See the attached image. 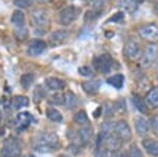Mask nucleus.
I'll return each instance as SVG.
<instances>
[{"label":"nucleus","instance_id":"obj_1","mask_svg":"<svg viewBox=\"0 0 158 157\" xmlns=\"http://www.w3.org/2000/svg\"><path fill=\"white\" fill-rule=\"evenodd\" d=\"M59 147V137L56 133L45 132L38 136L35 150L39 153H50L56 151Z\"/></svg>","mask_w":158,"mask_h":157},{"label":"nucleus","instance_id":"obj_2","mask_svg":"<svg viewBox=\"0 0 158 157\" xmlns=\"http://www.w3.org/2000/svg\"><path fill=\"white\" fill-rule=\"evenodd\" d=\"M31 20L35 31H45L51 23L50 12L45 9H36L31 13Z\"/></svg>","mask_w":158,"mask_h":157},{"label":"nucleus","instance_id":"obj_3","mask_svg":"<svg viewBox=\"0 0 158 157\" xmlns=\"http://www.w3.org/2000/svg\"><path fill=\"white\" fill-rule=\"evenodd\" d=\"M114 59L109 54H100L93 58V65L97 72L108 74L114 68Z\"/></svg>","mask_w":158,"mask_h":157},{"label":"nucleus","instance_id":"obj_4","mask_svg":"<svg viewBox=\"0 0 158 157\" xmlns=\"http://www.w3.org/2000/svg\"><path fill=\"white\" fill-rule=\"evenodd\" d=\"M80 13V7L74 6V4L63 7L59 13V22L62 25L68 27V25L72 24L73 22H75L77 20Z\"/></svg>","mask_w":158,"mask_h":157},{"label":"nucleus","instance_id":"obj_5","mask_svg":"<svg viewBox=\"0 0 158 157\" xmlns=\"http://www.w3.org/2000/svg\"><path fill=\"white\" fill-rule=\"evenodd\" d=\"M21 155V146L16 139L7 138L1 149L2 157H19Z\"/></svg>","mask_w":158,"mask_h":157},{"label":"nucleus","instance_id":"obj_6","mask_svg":"<svg viewBox=\"0 0 158 157\" xmlns=\"http://www.w3.org/2000/svg\"><path fill=\"white\" fill-rule=\"evenodd\" d=\"M124 55L129 58L130 60H137L140 57H142V49L136 40L129 39L124 44Z\"/></svg>","mask_w":158,"mask_h":157},{"label":"nucleus","instance_id":"obj_7","mask_svg":"<svg viewBox=\"0 0 158 157\" xmlns=\"http://www.w3.org/2000/svg\"><path fill=\"white\" fill-rule=\"evenodd\" d=\"M138 34L142 39L147 41L155 43L158 41V25L157 24H148L140 27L138 30Z\"/></svg>","mask_w":158,"mask_h":157},{"label":"nucleus","instance_id":"obj_8","mask_svg":"<svg viewBox=\"0 0 158 157\" xmlns=\"http://www.w3.org/2000/svg\"><path fill=\"white\" fill-rule=\"evenodd\" d=\"M158 50L157 47L154 43H151L147 47L146 51L143 52L141 57V64L144 68H150L155 63L157 59Z\"/></svg>","mask_w":158,"mask_h":157},{"label":"nucleus","instance_id":"obj_9","mask_svg":"<svg viewBox=\"0 0 158 157\" xmlns=\"http://www.w3.org/2000/svg\"><path fill=\"white\" fill-rule=\"evenodd\" d=\"M114 132L117 134L119 138L122 140V143L131 140L132 138V132L129 123L126 120H119L114 125Z\"/></svg>","mask_w":158,"mask_h":157},{"label":"nucleus","instance_id":"obj_10","mask_svg":"<svg viewBox=\"0 0 158 157\" xmlns=\"http://www.w3.org/2000/svg\"><path fill=\"white\" fill-rule=\"evenodd\" d=\"M48 48V43L42 39H33L27 47V55L31 57H37L41 55Z\"/></svg>","mask_w":158,"mask_h":157},{"label":"nucleus","instance_id":"obj_11","mask_svg":"<svg viewBox=\"0 0 158 157\" xmlns=\"http://www.w3.org/2000/svg\"><path fill=\"white\" fill-rule=\"evenodd\" d=\"M69 37H70V33L67 30H57L51 34L50 42L53 47H56V45H60L67 42Z\"/></svg>","mask_w":158,"mask_h":157},{"label":"nucleus","instance_id":"obj_12","mask_svg":"<svg viewBox=\"0 0 158 157\" xmlns=\"http://www.w3.org/2000/svg\"><path fill=\"white\" fill-rule=\"evenodd\" d=\"M134 125H135V130L138 135L140 136H144L149 133L150 130V123L143 116H136L134 120Z\"/></svg>","mask_w":158,"mask_h":157},{"label":"nucleus","instance_id":"obj_13","mask_svg":"<svg viewBox=\"0 0 158 157\" xmlns=\"http://www.w3.org/2000/svg\"><path fill=\"white\" fill-rule=\"evenodd\" d=\"M33 120V116L32 114L29 112H20L16 115V118H15V123H16L17 128L20 129V130H23V129H27V126L31 125Z\"/></svg>","mask_w":158,"mask_h":157},{"label":"nucleus","instance_id":"obj_14","mask_svg":"<svg viewBox=\"0 0 158 157\" xmlns=\"http://www.w3.org/2000/svg\"><path fill=\"white\" fill-rule=\"evenodd\" d=\"M100 87H101V81L98 79L97 80L96 79L88 80V81H83L82 83H81V88H82V90L89 95L97 94Z\"/></svg>","mask_w":158,"mask_h":157},{"label":"nucleus","instance_id":"obj_15","mask_svg":"<svg viewBox=\"0 0 158 157\" xmlns=\"http://www.w3.org/2000/svg\"><path fill=\"white\" fill-rule=\"evenodd\" d=\"M11 23L14 25V27H16V29L25 27V14L22 10L16 9L12 12Z\"/></svg>","mask_w":158,"mask_h":157},{"label":"nucleus","instance_id":"obj_16","mask_svg":"<svg viewBox=\"0 0 158 157\" xmlns=\"http://www.w3.org/2000/svg\"><path fill=\"white\" fill-rule=\"evenodd\" d=\"M45 85L49 90H52V91H61L65 88L67 83L63 79L61 78H58V77H48L45 79Z\"/></svg>","mask_w":158,"mask_h":157},{"label":"nucleus","instance_id":"obj_17","mask_svg":"<svg viewBox=\"0 0 158 157\" xmlns=\"http://www.w3.org/2000/svg\"><path fill=\"white\" fill-rule=\"evenodd\" d=\"M139 0H119L118 1L119 7L129 14H133L136 12L139 7Z\"/></svg>","mask_w":158,"mask_h":157},{"label":"nucleus","instance_id":"obj_18","mask_svg":"<svg viewBox=\"0 0 158 157\" xmlns=\"http://www.w3.org/2000/svg\"><path fill=\"white\" fill-rule=\"evenodd\" d=\"M94 135V131L93 128L90 125H85L83 126L82 128L79 130V138H80L81 143H85V145H88V143H91L92 138H93Z\"/></svg>","mask_w":158,"mask_h":157},{"label":"nucleus","instance_id":"obj_19","mask_svg":"<svg viewBox=\"0 0 158 157\" xmlns=\"http://www.w3.org/2000/svg\"><path fill=\"white\" fill-rule=\"evenodd\" d=\"M142 147L150 155L155 157L158 156V140H156V139H144L142 141Z\"/></svg>","mask_w":158,"mask_h":157},{"label":"nucleus","instance_id":"obj_20","mask_svg":"<svg viewBox=\"0 0 158 157\" xmlns=\"http://www.w3.org/2000/svg\"><path fill=\"white\" fill-rule=\"evenodd\" d=\"M30 105V99L24 95H16L12 99V107L15 110H21L22 108H27Z\"/></svg>","mask_w":158,"mask_h":157},{"label":"nucleus","instance_id":"obj_21","mask_svg":"<svg viewBox=\"0 0 158 157\" xmlns=\"http://www.w3.org/2000/svg\"><path fill=\"white\" fill-rule=\"evenodd\" d=\"M64 105L69 110H74L78 105V98L71 91L64 93Z\"/></svg>","mask_w":158,"mask_h":157},{"label":"nucleus","instance_id":"obj_22","mask_svg":"<svg viewBox=\"0 0 158 157\" xmlns=\"http://www.w3.org/2000/svg\"><path fill=\"white\" fill-rule=\"evenodd\" d=\"M106 82L110 85H112L113 88L117 89V90H120L123 87V82H124V76L122 74H115L111 77H109L106 79Z\"/></svg>","mask_w":158,"mask_h":157},{"label":"nucleus","instance_id":"obj_23","mask_svg":"<svg viewBox=\"0 0 158 157\" xmlns=\"http://www.w3.org/2000/svg\"><path fill=\"white\" fill-rule=\"evenodd\" d=\"M45 115L53 122H61L63 120L61 113L55 108H48L47 111H45Z\"/></svg>","mask_w":158,"mask_h":157},{"label":"nucleus","instance_id":"obj_24","mask_svg":"<svg viewBox=\"0 0 158 157\" xmlns=\"http://www.w3.org/2000/svg\"><path fill=\"white\" fill-rule=\"evenodd\" d=\"M146 100L148 105L153 108H158V87L153 88L147 94Z\"/></svg>","mask_w":158,"mask_h":157},{"label":"nucleus","instance_id":"obj_25","mask_svg":"<svg viewBox=\"0 0 158 157\" xmlns=\"http://www.w3.org/2000/svg\"><path fill=\"white\" fill-rule=\"evenodd\" d=\"M73 120L75 123L80 125V126H85V125H89V123H90V119H89L88 114H86L85 111H83V110L78 111V112L74 115Z\"/></svg>","mask_w":158,"mask_h":157},{"label":"nucleus","instance_id":"obj_26","mask_svg":"<svg viewBox=\"0 0 158 157\" xmlns=\"http://www.w3.org/2000/svg\"><path fill=\"white\" fill-rule=\"evenodd\" d=\"M35 81V75L32 73H25L20 77V85L24 90H27L32 87V85Z\"/></svg>","mask_w":158,"mask_h":157},{"label":"nucleus","instance_id":"obj_27","mask_svg":"<svg viewBox=\"0 0 158 157\" xmlns=\"http://www.w3.org/2000/svg\"><path fill=\"white\" fill-rule=\"evenodd\" d=\"M132 100H133L134 105L136 107V109L139 111V112H141V113H147L148 112V105H147L146 101L142 99L140 96L134 95L133 98H132Z\"/></svg>","mask_w":158,"mask_h":157},{"label":"nucleus","instance_id":"obj_28","mask_svg":"<svg viewBox=\"0 0 158 157\" xmlns=\"http://www.w3.org/2000/svg\"><path fill=\"white\" fill-rule=\"evenodd\" d=\"M13 3L17 9L24 10L32 6L34 3V0H13Z\"/></svg>","mask_w":158,"mask_h":157},{"label":"nucleus","instance_id":"obj_29","mask_svg":"<svg viewBox=\"0 0 158 157\" xmlns=\"http://www.w3.org/2000/svg\"><path fill=\"white\" fill-rule=\"evenodd\" d=\"M49 101L52 105H64V94H61V93H55L54 95L51 96Z\"/></svg>","mask_w":158,"mask_h":157},{"label":"nucleus","instance_id":"obj_30","mask_svg":"<svg viewBox=\"0 0 158 157\" xmlns=\"http://www.w3.org/2000/svg\"><path fill=\"white\" fill-rule=\"evenodd\" d=\"M33 96H34V100L36 101V102H39L40 100H42L43 98L45 97V92L42 90V88L40 87V85H38L35 89L34 93H33Z\"/></svg>","mask_w":158,"mask_h":157},{"label":"nucleus","instance_id":"obj_31","mask_svg":"<svg viewBox=\"0 0 158 157\" xmlns=\"http://www.w3.org/2000/svg\"><path fill=\"white\" fill-rule=\"evenodd\" d=\"M27 35H29V32H27V29L25 27H18V29H16V31H15V36L18 40H24L25 38L27 37Z\"/></svg>","mask_w":158,"mask_h":157},{"label":"nucleus","instance_id":"obj_32","mask_svg":"<svg viewBox=\"0 0 158 157\" xmlns=\"http://www.w3.org/2000/svg\"><path fill=\"white\" fill-rule=\"evenodd\" d=\"M78 73L81 76H85V77H92L93 76V70L91 69L88 65H83V67H80L78 69Z\"/></svg>","mask_w":158,"mask_h":157},{"label":"nucleus","instance_id":"obj_33","mask_svg":"<svg viewBox=\"0 0 158 157\" xmlns=\"http://www.w3.org/2000/svg\"><path fill=\"white\" fill-rule=\"evenodd\" d=\"M128 157H143V155H142L141 151H140L136 146H132L131 148H130Z\"/></svg>","mask_w":158,"mask_h":157},{"label":"nucleus","instance_id":"obj_34","mask_svg":"<svg viewBox=\"0 0 158 157\" xmlns=\"http://www.w3.org/2000/svg\"><path fill=\"white\" fill-rule=\"evenodd\" d=\"M124 18V16H123V13H117V14L115 15V16H113V17H111V18L109 19V22L110 21H114V22H116V23H120V22L123 20Z\"/></svg>","mask_w":158,"mask_h":157},{"label":"nucleus","instance_id":"obj_35","mask_svg":"<svg viewBox=\"0 0 158 157\" xmlns=\"http://www.w3.org/2000/svg\"><path fill=\"white\" fill-rule=\"evenodd\" d=\"M151 125H152V129H153V131H154V133L156 134V135H158V115L153 117Z\"/></svg>","mask_w":158,"mask_h":157},{"label":"nucleus","instance_id":"obj_36","mask_svg":"<svg viewBox=\"0 0 158 157\" xmlns=\"http://www.w3.org/2000/svg\"><path fill=\"white\" fill-rule=\"evenodd\" d=\"M35 1L39 2V3H47V2H49L50 0H35Z\"/></svg>","mask_w":158,"mask_h":157},{"label":"nucleus","instance_id":"obj_37","mask_svg":"<svg viewBox=\"0 0 158 157\" xmlns=\"http://www.w3.org/2000/svg\"><path fill=\"white\" fill-rule=\"evenodd\" d=\"M112 157H121V155H120V154L115 153V152H114V153H113V155H112Z\"/></svg>","mask_w":158,"mask_h":157},{"label":"nucleus","instance_id":"obj_38","mask_svg":"<svg viewBox=\"0 0 158 157\" xmlns=\"http://www.w3.org/2000/svg\"><path fill=\"white\" fill-rule=\"evenodd\" d=\"M155 11H156V13L158 14V1L156 2V4H155Z\"/></svg>","mask_w":158,"mask_h":157},{"label":"nucleus","instance_id":"obj_39","mask_svg":"<svg viewBox=\"0 0 158 157\" xmlns=\"http://www.w3.org/2000/svg\"><path fill=\"white\" fill-rule=\"evenodd\" d=\"M58 157H71V156H69V155H65V154H60Z\"/></svg>","mask_w":158,"mask_h":157},{"label":"nucleus","instance_id":"obj_40","mask_svg":"<svg viewBox=\"0 0 158 157\" xmlns=\"http://www.w3.org/2000/svg\"><path fill=\"white\" fill-rule=\"evenodd\" d=\"M1 120H2V114L0 112V123H1Z\"/></svg>","mask_w":158,"mask_h":157}]
</instances>
